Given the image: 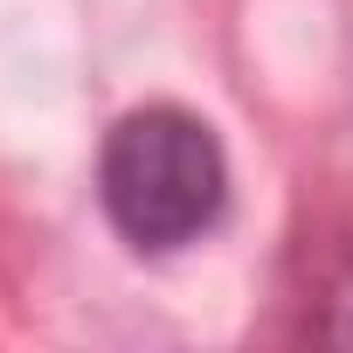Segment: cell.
I'll return each instance as SVG.
<instances>
[{
  "label": "cell",
  "mask_w": 353,
  "mask_h": 353,
  "mask_svg": "<svg viewBox=\"0 0 353 353\" xmlns=\"http://www.w3.org/2000/svg\"><path fill=\"white\" fill-rule=\"evenodd\" d=\"M97 194L132 250H188L229 208V159L208 118L181 104L125 111L97 152Z\"/></svg>",
  "instance_id": "6da1fadb"
}]
</instances>
